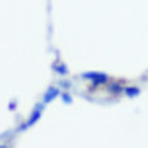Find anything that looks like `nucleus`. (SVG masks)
I'll use <instances>...</instances> for the list:
<instances>
[{"instance_id":"1","label":"nucleus","mask_w":148,"mask_h":148,"mask_svg":"<svg viewBox=\"0 0 148 148\" xmlns=\"http://www.w3.org/2000/svg\"><path fill=\"white\" fill-rule=\"evenodd\" d=\"M82 79L84 80H90L95 86H99V84H105L110 82V76L104 73H98V71H89V73H83L82 74Z\"/></svg>"},{"instance_id":"2","label":"nucleus","mask_w":148,"mask_h":148,"mask_svg":"<svg viewBox=\"0 0 148 148\" xmlns=\"http://www.w3.org/2000/svg\"><path fill=\"white\" fill-rule=\"evenodd\" d=\"M42 111H43V104L36 105V108L33 110V113H31L30 119H28L25 123H22V125H21V127H19V130H25V129H28V127L34 126L36 123L39 121V119L42 117Z\"/></svg>"},{"instance_id":"3","label":"nucleus","mask_w":148,"mask_h":148,"mask_svg":"<svg viewBox=\"0 0 148 148\" xmlns=\"http://www.w3.org/2000/svg\"><path fill=\"white\" fill-rule=\"evenodd\" d=\"M59 96V89L58 88H49L47 92L45 93L43 96V104H49V102H52L55 98Z\"/></svg>"},{"instance_id":"4","label":"nucleus","mask_w":148,"mask_h":148,"mask_svg":"<svg viewBox=\"0 0 148 148\" xmlns=\"http://www.w3.org/2000/svg\"><path fill=\"white\" fill-rule=\"evenodd\" d=\"M125 93L127 98H135V96H138L141 93V89L136 88V86H125Z\"/></svg>"},{"instance_id":"5","label":"nucleus","mask_w":148,"mask_h":148,"mask_svg":"<svg viewBox=\"0 0 148 148\" xmlns=\"http://www.w3.org/2000/svg\"><path fill=\"white\" fill-rule=\"evenodd\" d=\"M110 92L111 93H123L125 92V86H121V83H113L110 86Z\"/></svg>"},{"instance_id":"6","label":"nucleus","mask_w":148,"mask_h":148,"mask_svg":"<svg viewBox=\"0 0 148 148\" xmlns=\"http://www.w3.org/2000/svg\"><path fill=\"white\" fill-rule=\"evenodd\" d=\"M53 70L59 74V76H65V74L68 73V70H67V65H65V64H53Z\"/></svg>"},{"instance_id":"7","label":"nucleus","mask_w":148,"mask_h":148,"mask_svg":"<svg viewBox=\"0 0 148 148\" xmlns=\"http://www.w3.org/2000/svg\"><path fill=\"white\" fill-rule=\"evenodd\" d=\"M61 96H62V101H64L65 104H71V102H73V98H71V96H70L67 92H64Z\"/></svg>"},{"instance_id":"8","label":"nucleus","mask_w":148,"mask_h":148,"mask_svg":"<svg viewBox=\"0 0 148 148\" xmlns=\"http://www.w3.org/2000/svg\"><path fill=\"white\" fill-rule=\"evenodd\" d=\"M15 107H16V104H15V102H12V104L9 105V108H10V110H15Z\"/></svg>"}]
</instances>
